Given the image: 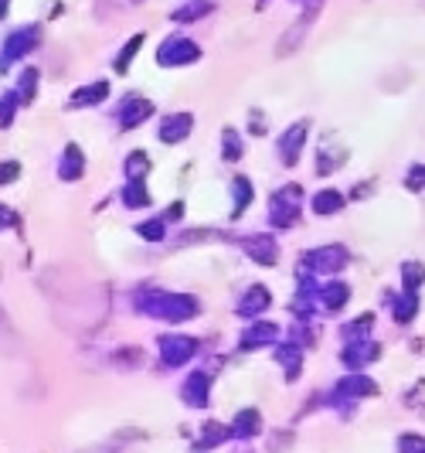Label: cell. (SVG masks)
I'll return each mask as SVG.
<instances>
[{
	"label": "cell",
	"instance_id": "cell-38",
	"mask_svg": "<svg viewBox=\"0 0 425 453\" xmlns=\"http://www.w3.org/2000/svg\"><path fill=\"white\" fill-rule=\"evenodd\" d=\"M7 222H14V215H11L7 208H0V225H7Z\"/></svg>",
	"mask_w": 425,
	"mask_h": 453
},
{
	"label": "cell",
	"instance_id": "cell-2",
	"mask_svg": "<svg viewBox=\"0 0 425 453\" xmlns=\"http://www.w3.org/2000/svg\"><path fill=\"white\" fill-rule=\"evenodd\" d=\"M201 58V45H194L191 38H167L160 48H157V62L164 69H177V65H191Z\"/></svg>",
	"mask_w": 425,
	"mask_h": 453
},
{
	"label": "cell",
	"instance_id": "cell-32",
	"mask_svg": "<svg viewBox=\"0 0 425 453\" xmlns=\"http://www.w3.org/2000/svg\"><path fill=\"white\" fill-rule=\"evenodd\" d=\"M17 92H7L4 96V103H0V126H11V120H14V109H17Z\"/></svg>",
	"mask_w": 425,
	"mask_h": 453
},
{
	"label": "cell",
	"instance_id": "cell-6",
	"mask_svg": "<svg viewBox=\"0 0 425 453\" xmlns=\"http://www.w3.org/2000/svg\"><path fill=\"white\" fill-rule=\"evenodd\" d=\"M296 201H300V188H286L283 194H276V201H272V222L276 225L289 228L293 222H296Z\"/></svg>",
	"mask_w": 425,
	"mask_h": 453
},
{
	"label": "cell",
	"instance_id": "cell-3",
	"mask_svg": "<svg viewBox=\"0 0 425 453\" xmlns=\"http://www.w3.org/2000/svg\"><path fill=\"white\" fill-rule=\"evenodd\" d=\"M38 41H41V31H38V24H24V28L11 31V38L4 41L0 65H7V62H17V58H24L28 52H34V45H38Z\"/></svg>",
	"mask_w": 425,
	"mask_h": 453
},
{
	"label": "cell",
	"instance_id": "cell-26",
	"mask_svg": "<svg viewBox=\"0 0 425 453\" xmlns=\"http://www.w3.org/2000/svg\"><path fill=\"white\" fill-rule=\"evenodd\" d=\"M232 191H235V215L249 208V201H252V184H249V177H235L232 181Z\"/></svg>",
	"mask_w": 425,
	"mask_h": 453
},
{
	"label": "cell",
	"instance_id": "cell-15",
	"mask_svg": "<svg viewBox=\"0 0 425 453\" xmlns=\"http://www.w3.org/2000/svg\"><path fill=\"white\" fill-rule=\"evenodd\" d=\"M419 311V290H405V293L395 300V320L398 324H408L412 317Z\"/></svg>",
	"mask_w": 425,
	"mask_h": 453
},
{
	"label": "cell",
	"instance_id": "cell-31",
	"mask_svg": "<svg viewBox=\"0 0 425 453\" xmlns=\"http://www.w3.org/2000/svg\"><path fill=\"white\" fill-rule=\"evenodd\" d=\"M221 143H225V157H228V160H238V157H242V143H238V133H235V130H225V133H221Z\"/></svg>",
	"mask_w": 425,
	"mask_h": 453
},
{
	"label": "cell",
	"instance_id": "cell-37",
	"mask_svg": "<svg viewBox=\"0 0 425 453\" xmlns=\"http://www.w3.org/2000/svg\"><path fill=\"white\" fill-rule=\"evenodd\" d=\"M181 215H184V205H181V201H177V205H170L167 218H181Z\"/></svg>",
	"mask_w": 425,
	"mask_h": 453
},
{
	"label": "cell",
	"instance_id": "cell-1",
	"mask_svg": "<svg viewBox=\"0 0 425 453\" xmlns=\"http://www.w3.org/2000/svg\"><path fill=\"white\" fill-rule=\"evenodd\" d=\"M140 307L150 311L153 317H160V320H174V324L191 320L198 314V300L191 293H153L147 300H140Z\"/></svg>",
	"mask_w": 425,
	"mask_h": 453
},
{
	"label": "cell",
	"instance_id": "cell-28",
	"mask_svg": "<svg viewBox=\"0 0 425 453\" xmlns=\"http://www.w3.org/2000/svg\"><path fill=\"white\" fill-rule=\"evenodd\" d=\"M371 324H374V317L364 314L361 320H354V324H347V328H344V337H347L351 345H364V341H357V337H364V334L371 331Z\"/></svg>",
	"mask_w": 425,
	"mask_h": 453
},
{
	"label": "cell",
	"instance_id": "cell-35",
	"mask_svg": "<svg viewBox=\"0 0 425 453\" xmlns=\"http://www.w3.org/2000/svg\"><path fill=\"white\" fill-rule=\"evenodd\" d=\"M405 184L412 188V191H422V188H425V167H412Z\"/></svg>",
	"mask_w": 425,
	"mask_h": 453
},
{
	"label": "cell",
	"instance_id": "cell-24",
	"mask_svg": "<svg viewBox=\"0 0 425 453\" xmlns=\"http://www.w3.org/2000/svg\"><path fill=\"white\" fill-rule=\"evenodd\" d=\"M38 82H41L38 69H24V72H21V86H17L21 103H34V96H38Z\"/></svg>",
	"mask_w": 425,
	"mask_h": 453
},
{
	"label": "cell",
	"instance_id": "cell-11",
	"mask_svg": "<svg viewBox=\"0 0 425 453\" xmlns=\"http://www.w3.org/2000/svg\"><path fill=\"white\" fill-rule=\"evenodd\" d=\"M378 392V385L368 379V375H361V371H351L347 379H340L337 385V396H357V399H364V396H374Z\"/></svg>",
	"mask_w": 425,
	"mask_h": 453
},
{
	"label": "cell",
	"instance_id": "cell-23",
	"mask_svg": "<svg viewBox=\"0 0 425 453\" xmlns=\"http://www.w3.org/2000/svg\"><path fill=\"white\" fill-rule=\"evenodd\" d=\"M347 296H351V286H347V283H327V286H323V303H327L330 311H340V307L347 303Z\"/></svg>",
	"mask_w": 425,
	"mask_h": 453
},
{
	"label": "cell",
	"instance_id": "cell-10",
	"mask_svg": "<svg viewBox=\"0 0 425 453\" xmlns=\"http://www.w3.org/2000/svg\"><path fill=\"white\" fill-rule=\"evenodd\" d=\"M245 252L252 256L259 266H272L276 262V239L272 235H255V239H245Z\"/></svg>",
	"mask_w": 425,
	"mask_h": 453
},
{
	"label": "cell",
	"instance_id": "cell-9",
	"mask_svg": "<svg viewBox=\"0 0 425 453\" xmlns=\"http://www.w3.org/2000/svg\"><path fill=\"white\" fill-rule=\"evenodd\" d=\"M191 126H194V116H191V113H174V116H167L164 126H160V140H164V143H181V140L191 133Z\"/></svg>",
	"mask_w": 425,
	"mask_h": 453
},
{
	"label": "cell",
	"instance_id": "cell-39",
	"mask_svg": "<svg viewBox=\"0 0 425 453\" xmlns=\"http://www.w3.org/2000/svg\"><path fill=\"white\" fill-rule=\"evenodd\" d=\"M7 7H11V0H0V21L7 18Z\"/></svg>",
	"mask_w": 425,
	"mask_h": 453
},
{
	"label": "cell",
	"instance_id": "cell-27",
	"mask_svg": "<svg viewBox=\"0 0 425 453\" xmlns=\"http://www.w3.org/2000/svg\"><path fill=\"white\" fill-rule=\"evenodd\" d=\"M276 354H279V362L289 368V382H296V379H300V351L293 348V345H283Z\"/></svg>",
	"mask_w": 425,
	"mask_h": 453
},
{
	"label": "cell",
	"instance_id": "cell-8",
	"mask_svg": "<svg viewBox=\"0 0 425 453\" xmlns=\"http://www.w3.org/2000/svg\"><path fill=\"white\" fill-rule=\"evenodd\" d=\"M160 351H164L167 365H184L187 358L198 351V345L191 337H160Z\"/></svg>",
	"mask_w": 425,
	"mask_h": 453
},
{
	"label": "cell",
	"instance_id": "cell-29",
	"mask_svg": "<svg viewBox=\"0 0 425 453\" xmlns=\"http://www.w3.org/2000/svg\"><path fill=\"white\" fill-rule=\"evenodd\" d=\"M402 279H405V290H419V283L425 279V266L422 262H405L402 266Z\"/></svg>",
	"mask_w": 425,
	"mask_h": 453
},
{
	"label": "cell",
	"instance_id": "cell-34",
	"mask_svg": "<svg viewBox=\"0 0 425 453\" xmlns=\"http://www.w3.org/2000/svg\"><path fill=\"white\" fill-rule=\"evenodd\" d=\"M402 453H425V440L422 436H402Z\"/></svg>",
	"mask_w": 425,
	"mask_h": 453
},
{
	"label": "cell",
	"instance_id": "cell-30",
	"mask_svg": "<svg viewBox=\"0 0 425 453\" xmlns=\"http://www.w3.org/2000/svg\"><path fill=\"white\" fill-rule=\"evenodd\" d=\"M147 171H150V160H147V154L136 150L133 157L126 160V174H130V181H140V174H147Z\"/></svg>",
	"mask_w": 425,
	"mask_h": 453
},
{
	"label": "cell",
	"instance_id": "cell-19",
	"mask_svg": "<svg viewBox=\"0 0 425 453\" xmlns=\"http://www.w3.org/2000/svg\"><path fill=\"white\" fill-rule=\"evenodd\" d=\"M259 423H262V416H259L255 409H245V413H238V416H235V426H232V436H238V440H245V436L259 433Z\"/></svg>",
	"mask_w": 425,
	"mask_h": 453
},
{
	"label": "cell",
	"instance_id": "cell-36",
	"mask_svg": "<svg viewBox=\"0 0 425 453\" xmlns=\"http://www.w3.org/2000/svg\"><path fill=\"white\" fill-rule=\"evenodd\" d=\"M21 174V167H17L14 160H7V164H0V184H11L14 177Z\"/></svg>",
	"mask_w": 425,
	"mask_h": 453
},
{
	"label": "cell",
	"instance_id": "cell-21",
	"mask_svg": "<svg viewBox=\"0 0 425 453\" xmlns=\"http://www.w3.org/2000/svg\"><path fill=\"white\" fill-rule=\"evenodd\" d=\"M269 307V293H266V286H252L249 290V296L242 300V314L252 317V314H262Z\"/></svg>",
	"mask_w": 425,
	"mask_h": 453
},
{
	"label": "cell",
	"instance_id": "cell-5",
	"mask_svg": "<svg viewBox=\"0 0 425 453\" xmlns=\"http://www.w3.org/2000/svg\"><path fill=\"white\" fill-rule=\"evenodd\" d=\"M306 133H310V123H293L286 133L279 137V154H283V160H286L289 167L300 160V150H303V143H306Z\"/></svg>",
	"mask_w": 425,
	"mask_h": 453
},
{
	"label": "cell",
	"instance_id": "cell-13",
	"mask_svg": "<svg viewBox=\"0 0 425 453\" xmlns=\"http://www.w3.org/2000/svg\"><path fill=\"white\" fill-rule=\"evenodd\" d=\"M279 337V328L276 324H266V320H259V324H252L249 331H245V337H242V348H259V345H272Z\"/></svg>",
	"mask_w": 425,
	"mask_h": 453
},
{
	"label": "cell",
	"instance_id": "cell-14",
	"mask_svg": "<svg viewBox=\"0 0 425 453\" xmlns=\"http://www.w3.org/2000/svg\"><path fill=\"white\" fill-rule=\"evenodd\" d=\"M82 167H85L82 150H79L75 143H68L65 157H62V164H58V174L65 177V181H79V177H82Z\"/></svg>",
	"mask_w": 425,
	"mask_h": 453
},
{
	"label": "cell",
	"instance_id": "cell-20",
	"mask_svg": "<svg viewBox=\"0 0 425 453\" xmlns=\"http://www.w3.org/2000/svg\"><path fill=\"white\" fill-rule=\"evenodd\" d=\"M208 11H211V0H191V4H184L181 11H174V14H170V21H181V24H191V21L204 18Z\"/></svg>",
	"mask_w": 425,
	"mask_h": 453
},
{
	"label": "cell",
	"instance_id": "cell-4",
	"mask_svg": "<svg viewBox=\"0 0 425 453\" xmlns=\"http://www.w3.org/2000/svg\"><path fill=\"white\" fill-rule=\"evenodd\" d=\"M150 113H153L150 99H143V96L130 92V96L119 103V130H133V126H140V123L147 120Z\"/></svg>",
	"mask_w": 425,
	"mask_h": 453
},
{
	"label": "cell",
	"instance_id": "cell-7",
	"mask_svg": "<svg viewBox=\"0 0 425 453\" xmlns=\"http://www.w3.org/2000/svg\"><path fill=\"white\" fill-rule=\"evenodd\" d=\"M306 262L313 269H340V266H347V249L344 245H323V249H313Z\"/></svg>",
	"mask_w": 425,
	"mask_h": 453
},
{
	"label": "cell",
	"instance_id": "cell-16",
	"mask_svg": "<svg viewBox=\"0 0 425 453\" xmlns=\"http://www.w3.org/2000/svg\"><path fill=\"white\" fill-rule=\"evenodd\" d=\"M340 208H344V194L334 191V188L313 194V211H317V215H334V211H340Z\"/></svg>",
	"mask_w": 425,
	"mask_h": 453
},
{
	"label": "cell",
	"instance_id": "cell-22",
	"mask_svg": "<svg viewBox=\"0 0 425 453\" xmlns=\"http://www.w3.org/2000/svg\"><path fill=\"white\" fill-rule=\"evenodd\" d=\"M140 45H143V35H133L126 45H123V52L116 55V62H113V69L119 72V75H126L130 72V62L136 58V52H140Z\"/></svg>",
	"mask_w": 425,
	"mask_h": 453
},
{
	"label": "cell",
	"instance_id": "cell-18",
	"mask_svg": "<svg viewBox=\"0 0 425 453\" xmlns=\"http://www.w3.org/2000/svg\"><path fill=\"white\" fill-rule=\"evenodd\" d=\"M123 201H126V208H147V205H150L147 184H143V181H130V184L123 188Z\"/></svg>",
	"mask_w": 425,
	"mask_h": 453
},
{
	"label": "cell",
	"instance_id": "cell-17",
	"mask_svg": "<svg viewBox=\"0 0 425 453\" xmlns=\"http://www.w3.org/2000/svg\"><path fill=\"white\" fill-rule=\"evenodd\" d=\"M184 402L187 406H204L208 402V375H191V382L184 385Z\"/></svg>",
	"mask_w": 425,
	"mask_h": 453
},
{
	"label": "cell",
	"instance_id": "cell-25",
	"mask_svg": "<svg viewBox=\"0 0 425 453\" xmlns=\"http://www.w3.org/2000/svg\"><path fill=\"white\" fill-rule=\"evenodd\" d=\"M374 358H378V348H374V345H368V348H347V351H344V365H351V368L368 365V362H374Z\"/></svg>",
	"mask_w": 425,
	"mask_h": 453
},
{
	"label": "cell",
	"instance_id": "cell-33",
	"mask_svg": "<svg viewBox=\"0 0 425 453\" xmlns=\"http://www.w3.org/2000/svg\"><path fill=\"white\" fill-rule=\"evenodd\" d=\"M136 232H140L147 242H160V239H164V222H147V225H140Z\"/></svg>",
	"mask_w": 425,
	"mask_h": 453
},
{
	"label": "cell",
	"instance_id": "cell-12",
	"mask_svg": "<svg viewBox=\"0 0 425 453\" xmlns=\"http://www.w3.org/2000/svg\"><path fill=\"white\" fill-rule=\"evenodd\" d=\"M109 96V82H92V86L79 89L72 99H68V109H85V106H99L102 99Z\"/></svg>",
	"mask_w": 425,
	"mask_h": 453
}]
</instances>
